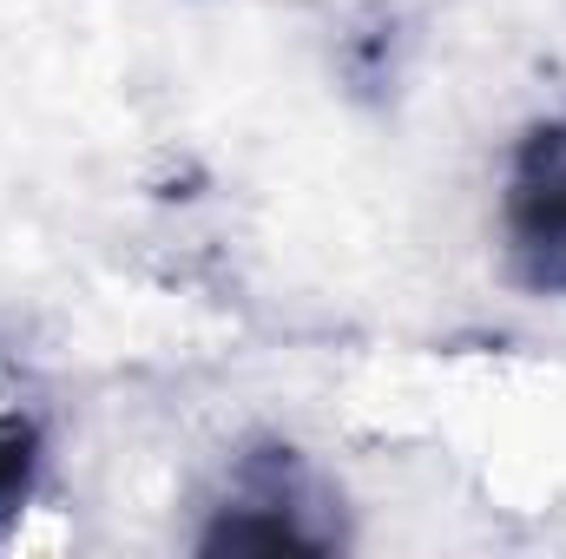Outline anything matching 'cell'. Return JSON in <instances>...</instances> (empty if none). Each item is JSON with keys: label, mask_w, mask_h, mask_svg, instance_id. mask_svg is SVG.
I'll use <instances>...</instances> for the list:
<instances>
[{"label": "cell", "mask_w": 566, "mask_h": 559, "mask_svg": "<svg viewBox=\"0 0 566 559\" xmlns=\"http://www.w3.org/2000/svg\"><path fill=\"white\" fill-rule=\"evenodd\" d=\"M514 244L534 283L566 289V133L534 145L521 184H514Z\"/></svg>", "instance_id": "obj_1"}, {"label": "cell", "mask_w": 566, "mask_h": 559, "mask_svg": "<svg viewBox=\"0 0 566 559\" xmlns=\"http://www.w3.org/2000/svg\"><path fill=\"white\" fill-rule=\"evenodd\" d=\"M20 481H27V428L0 421V494H13Z\"/></svg>", "instance_id": "obj_2"}]
</instances>
